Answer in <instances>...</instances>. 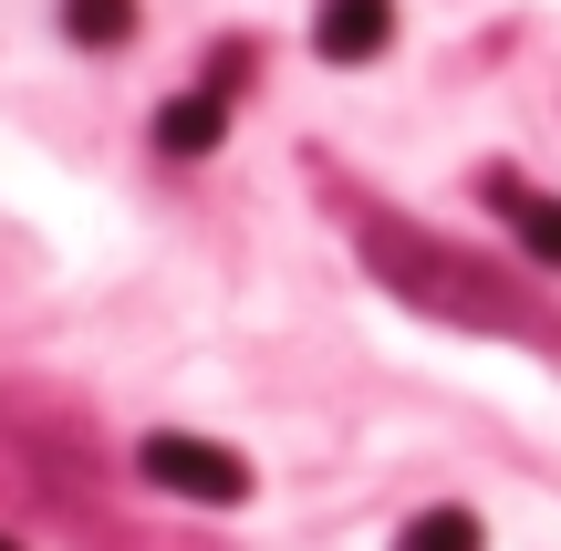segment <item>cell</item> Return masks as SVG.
<instances>
[{"label":"cell","instance_id":"6da1fadb","mask_svg":"<svg viewBox=\"0 0 561 551\" xmlns=\"http://www.w3.org/2000/svg\"><path fill=\"white\" fill-rule=\"evenodd\" d=\"M364 271H375L405 312H426V323H447V333H479V344H561V312L541 302V291H530L520 271L458 250V240L364 219Z\"/></svg>","mask_w":561,"mask_h":551},{"label":"cell","instance_id":"7a4b0ae2","mask_svg":"<svg viewBox=\"0 0 561 551\" xmlns=\"http://www.w3.org/2000/svg\"><path fill=\"white\" fill-rule=\"evenodd\" d=\"M136 469L157 479V490H178V500H198V510H240L250 500V469L229 448H208V437H178V427H157L136 448Z\"/></svg>","mask_w":561,"mask_h":551},{"label":"cell","instance_id":"3957f363","mask_svg":"<svg viewBox=\"0 0 561 551\" xmlns=\"http://www.w3.org/2000/svg\"><path fill=\"white\" fill-rule=\"evenodd\" d=\"M396 42V0H322L312 11V53L322 62H375Z\"/></svg>","mask_w":561,"mask_h":551},{"label":"cell","instance_id":"277c9868","mask_svg":"<svg viewBox=\"0 0 561 551\" xmlns=\"http://www.w3.org/2000/svg\"><path fill=\"white\" fill-rule=\"evenodd\" d=\"M489 208L520 229V250H530L541 271H561V198H541L530 177H489Z\"/></svg>","mask_w":561,"mask_h":551},{"label":"cell","instance_id":"5b68a950","mask_svg":"<svg viewBox=\"0 0 561 551\" xmlns=\"http://www.w3.org/2000/svg\"><path fill=\"white\" fill-rule=\"evenodd\" d=\"M219 125H229V83H198V94H178L157 115V146H167V157H208Z\"/></svg>","mask_w":561,"mask_h":551},{"label":"cell","instance_id":"8992f818","mask_svg":"<svg viewBox=\"0 0 561 551\" xmlns=\"http://www.w3.org/2000/svg\"><path fill=\"white\" fill-rule=\"evenodd\" d=\"M62 32L115 53V42H136V0H62Z\"/></svg>","mask_w":561,"mask_h":551},{"label":"cell","instance_id":"52a82bcc","mask_svg":"<svg viewBox=\"0 0 561 551\" xmlns=\"http://www.w3.org/2000/svg\"><path fill=\"white\" fill-rule=\"evenodd\" d=\"M396 551H489V531H479V510H426L396 531Z\"/></svg>","mask_w":561,"mask_h":551},{"label":"cell","instance_id":"ba28073f","mask_svg":"<svg viewBox=\"0 0 561 551\" xmlns=\"http://www.w3.org/2000/svg\"><path fill=\"white\" fill-rule=\"evenodd\" d=\"M0 551H21V541H11V531H0Z\"/></svg>","mask_w":561,"mask_h":551}]
</instances>
